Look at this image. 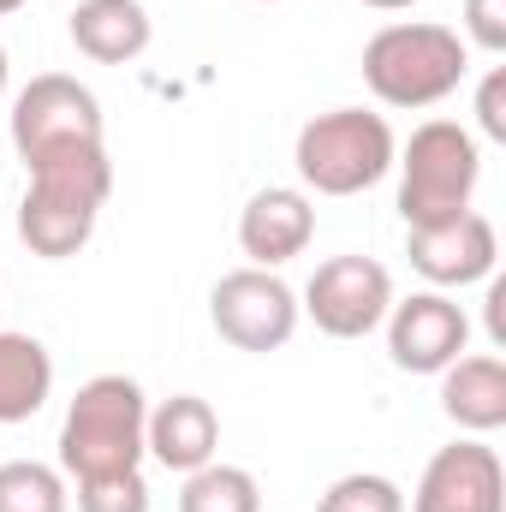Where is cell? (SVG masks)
Here are the masks:
<instances>
[{
  "label": "cell",
  "instance_id": "obj_1",
  "mask_svg": "<svg viewBox=\"0 0 506 512\" xmlns=\"http://www.w3.org/2000/svg\"><path fill=\"white\" fill-rule=\"evenodd\" d=\"M30 185L18 197V239L30 256H48V262H66L96 239V221H102V203L114 191V161H108V143H90V149H60V155H42L24 167Z\"/></svg>",
  "mask_w": 506,
  "mask_h": 512
},
{
  "label": "cell",
  "instance_id": "obj_2",
  "mask_svg": "<svg viewBox=\"0 0 506 512\" xmlns=\"http://www.w3.org/2000/svg\"><path fill=\"white\" fill-rule=\"evenodd\" d=\"M471 42L447 24L399 18L364 42V84L381 108H435L465 84Z\"/></svg>",
  "mask_w": 506,
  "mask_h": 512
},
{
  "label": "cell",
  "instance_id": "obj_3",
  "mask_svg": "<svg viewBox=\"0 0 506 512\" xmlns=\"http://www.w3.org/2000/svg\"><path fill=\"white\" fill-rule=\"evenodd\" d=\"M143 423H149V399L131 376H90L72 393L60 423V477L96 483V477L143 471Z\"/></svg>",
  "mask_w": 506,
  "mask_h": 512
},
{
  "label": "cell",
  "instance_id": "obj_4",
  "mask_svg": "<svg viewBox=\"0 0 506 512\" xmlns=\"http://www.w3.org/2000/svg\"><path fill=\"white\" fill-rule=\"evenodd\" d=\"M399 167V215L405 227H441L459 221L483 185V149L477 131L459 120H423L411 143L393 155Z\"/></svg>",
  "mask_w": 506,
  "mask_h": 512
},
{
  "label": "cell",
  "instance_id": "obj_5",
  "mask_svg": "<svg viewBox=\"0 0 506 512\" xmlns=\"http://www.w3.org/2000/svg\"><path fill=\"white\" fill-rule=\"evenodd\" d=\"M393 126L370 114V108H328L316 120H304L298 143H292V161H298V179L316 191V197H358L381 185L393 173Z\"/></svg>",
  "mask_w": 506,
  "mask_h": 512
},
{
  "label": "cell",
  "instance_id": "obj_6",
  "mask_svg": "<svg viewBox=\"0 0 506 512\" xmlns=\"http://www.w3.org/2000/svg\"><path fill=\"white\" fill-rule=\"evenodd\" d=\"M12 143L30 161L42 155H60V149H90L102 143V102L90 84L66 78V72H42L18 90L12 102Z\"/></svg>",
  "mask_w": 506,
  "mask_h": 512
},
{
  "label": "cell",
  "instance_id": "obj_7",
  "mask_svg": "<svg viewBox=\"0 0 506 512\" xmlns=\"http://www.w3.org/2000/svg\"><path fill=\"white\" fill-rule=\"evenodd\" d=\"M298 292L274 268H233L209 292V322L239 352H280L298 334Z\"/></svg>",
  "mask_w": 506,
  "mask_h": 512
},
{
  "label": "cell",
  "instance_id": "obj_8",
  "mask_svg": "<svg viewBox=\"0 0 506 512\" xmlns=\"http://www.w3.org/2000/svg\"><path fill=\"white\" fill-rule=\"evenodd\" d=\"M328 340H364L376 334L393 310V274L381 268L376 256H328L298 304Z\"/></svg>",
  "mask_w": 506,
  "mask_h": 512
},
{
  "label": "cell",
  "instance_id": "obj_9",
  "mask_svg": "<svg viewBox=\"0 0 506 512\" xmlns=\"http://www.w3.org/2000/svg\"><path fill=\"white\" fill-rule=\"evenodd\" d=\"M381 328H387V358L405 376H441L471 346V316L459 310V298H447L435 286L411 292V298H393Z\"/></svg>",
  "mask_w": 506,
  "mask_h": 512
},
{
  "label": "cell",
  "instance_id": "obj_10",
  "mask_svg": "<svg viewBox=\"0 0 506 512\" xmlns=\"http://www.w3.org/2000/svg\"><path fill=\"white\" fill-rule=\"evenodd\" d=\"M411 512H506V465L483 435H465L453 447H441L423 477Z\"/></svg>",
  "mask_w": 506,
  "mask_h": 512
},
{
  "label": "cell",
  "instance_id": "obj_11",
  "mask_svg": "<svg viewBox=\"0 0 506 512\" xmlns=\"http://www.w3.org/2000/svg\"><path fill=\"white\" fill-rule=\"evenodd\" d=\"M405 256L435 292H453V286H477L495 274L501 233L489 215L465 209L459 221H441V227H405Z\"/></svg>",
  "mask_w": 506,
  "mask_h": 512
},
{
  "label": "cell",
  "instance_id": "obj_12",
  "mask_svg": "<svg viewBox=\"0 0 506 512\" xmlns=\"http://www.w3.org/2000/svg\"><path fill=\"white\" fill-rule=\"evenodd\" d=\"M310 239H316V209L298 185L256 191L239 215V251L251 256V268H286L292 256L310 251Z\"/></svg>",
  "mask_w": 506,
  "mask_h": 512
},
{
  "label": "cell",
  "instance_id": "obj_13",
  "mask_svg": "<svg viewBox=\"0 0 506 512\" xmlns=\"http://www.w3.org/2000/svg\"><path fill=\"white\" fill-rule=\"evenodd\" d=\"M143 453L155 465H167L173 477H191L203 471L215 453H221V417L203 393H173L149 411L143 423Z\"/></svg>",
  "mask_w": 506,
  "mask_h": 512
},
{
  "label": "cell",
  "instance_id": "obj_14",
  "mask_svg": "<svg viewBox=\"0 0 506 512\" xmlns=\"http://www.w3.org/2000/svg\"><path fill=\"white\" fill-rule=\"evenodd\" d=\"M66 30H72V48L96 66H131L155 36L143 0H78Z\"/></svg>",
  "mask_w": 506,
  "mask_h": 512
},
{
  "label": "cell",
  "instance_id": "obj_15",
  "mask_svg": "<svg viewBox=\"0 0 506 512\" xmlns=\"http://www.w3.org/2000/svg\"><path fill=\"white\" fill-rule=\"evenodd\" d=\"M441 411H447L465 435H495L506 423V364L495 352L453 358V364L441 370Z\"/></svg>",
  "mask_w": 506,
  "mask_h": 512
},
{
  "label": "cell",
  "instance_id": "obj_16",
  "mask_svg": "<svg viewBox=\"0 0 506 512\" xmlns=\"http://www.w3.org/2000/svg\"><path fill=\"white\" fill-rule=\"evenodd\" d=\"M54 393V358L36 334H12L0 328V429L6 423H30Z\"/></svg>",
  "mask_w": 506,
  "mask_h": 512
},
{
  "label": "cell",
  "instance_id": "obj_17",
  "mask_svg": "<svg viewBox=\"0 0 506 512\" xmlns=\"http://www.w3.org/2000/svg\"><path fill=\"white\" fill-rule=\"evenodd\" d=\"M179 512H262V489L245 465H221L209 459L203 471L185 477L179 489Z\"/></svg>",
  "mask_w": 506,
  "mask_h": 512
},
{
  "label": "cell",
  "instance_id": "obj_18",
  "mask_svg": "<svg viewBox=\"0 0 506 512\" xmlns=\"http://www.w3.org/2000/svg\"><path fill=\"white\" fill-rule=\"evenodd\" d=\"M66 477L36 459H6L0 465V512H66Z\"/></svg>",
  "mask_w": 506,
  "mask_h": 512
},
{
  "label": "cell",
  "instance_id": "obj_19",
  "mask_svg": "<svg viewBox=\"0 0 506 512\" xmlns=\"http://www.w3.org/2000/svg\"><path fill=\"white\" fill-rule=\"evenodd\" d=\"M316 512H405V489L393 477H381V471H352V477L328 483Z\"/></svg>",
  "mask_w": 506,
  "mask_h": 512
},
{
  "label": "cell",
  "instance_id": "obj_20",
  "mask_svg": "<svg viewBox=\"0 0 506 512\" xmlns=\"http://www.w3.org/2000/svg\"><path fill=\"white\" fill-rule=\"evenodd\" d=\"M78 512H149V483H143V471H120V477L78 483Z\"/></svg>",
  "mask_w": 506,
  "mask_h": 512
},
{
  "label": "cell",
  "instance_id": "obj_21",
  "mask_svg": "<svg viewBox=\"0 0 506 512\" xmlns=\"http://www.w3.org/2000/svg\"><path fill=\"white\" fill-rule=\"evenodd\" d=\"M465 36L483 54H506V0H465Z\"/></svg>",
  "mask_w": 506,
  "mask_h": 512
},
{
  "label": "cell",
  "instance_id": "obj_22",
  "mask_svg": "<svg viewBox=\"0 0 506 512\" xmlns=\"http://www.w3.org/2000/svg\"><path fill=\"white\" fill-rule=\"evenodd\" d=\"M477 131L489 143H506V66H489V78L477 90Z\"/></svg>",
  "mask_w": 506,
  "mask_h": 512
},
{
  "label": "cell",
  "instance_id": "obj_23",
  "mask_svg": "<svg viewBox=\"0 0 506 512\" xmlns=\"http://www.w3.org/2000/svg\"><path fill=\"white\" fill-rule=\"evenodd\" d=\"M501 304H506V280H495V274H489V334H495V346H506V316H501Z\"/></svg>",
  "mask_w": 506,
  "mask_h": 512
},
{
  "label": "cell",
  "instance_id": "obj_24",
  "mask_svg": "<svg viewBox=\"0 0 506 512\" xmlns=\"http://www.w3.org/2000/svg\"><path fill=\"white\" fill-rule=\"evenodd\" d=\"M364 6H370V12H411L417 0H364Z\"/></svg>",
  "mask_w": 506,
  "mask_h": 512
},
{
  "label": "cell",
  "instance_id": "obj_25",
  "mask_svg": "<svg viewBox=\"0 0 506 512\" xmlns=\"http://www.w3.org/2000/svg\"><path fill=\"white\" fill-rule=\"evenodd\" d=\"M6 72H12V66H6V48H0V96H6Z\"/></svg>",
  "mask_w": 506,
  "mask_h": 512
},
{
  "label": "cell",
  "instance_id": "obj_26",
  "mask_svg": "<svg viewBox=\"0 0 506 512\" xmlns=\"http://www.w3.org/2000/svg\"><path fill=\"white\" fill-rule=\"evenodd\" d=\"M18 6H24V0H0V18H6V12H18Z\"/></svg>",
  "mask_w": 506,
  "mask_h": 512
},
{
  "label": "cell",
  "instance_id": "obj_27",
  "mask_svg": "<svg viewBox=\"0 0 506 512\" xmlns=\"http://www.w3.org/2000/svg\"><path fill=\"white\" fill-rule=\"evenodd\" d=\"M262 6H274V0H262Z\"/></svg>",
  "mask_w": 506,
  "mask_h": 512
}]
</instances>
